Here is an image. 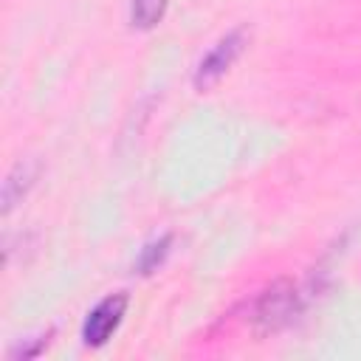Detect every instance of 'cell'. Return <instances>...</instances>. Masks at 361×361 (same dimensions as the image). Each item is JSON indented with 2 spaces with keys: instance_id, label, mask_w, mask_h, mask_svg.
<instances>
[{
  "instance_id": "3",
  "label": "cell",
  "mask_w": 361,
  "mask_h": 361,
  "mask_svg": "<svg viewBox=\"0 0 361 361\" xmlns=\"http://www.w3.org/2000/svg\"><path fill=\"white\" fill-rule=\"evenodd\" d=\"M293 310H296V290L285 288V285H274L257 302V322H262L265 327L274 330L282 322H288Z\"/></svg>"
},
{
  "instance_id": "4",
  "label": "cell",
  "mask_w": 361,
  "mask_h": 361,
  "mask_svg": "<svg viewBox=\"0 0 361 361\" xmlns=\"http://www.w3.org/2000/svg\"><path fill=\"white\" fill-rule=\"evenodd\" d=\"M34 175H37V166L34 164H17L6 183H3V212H11V206L25 195V189L34 183Z\"/></svg>"
},
{
  "instance_id": "1",
  "label": "cell",
  "mask_w": 361,
  "mask_h": 361,
  "mask_svg": "<svg viewBox=\"0 0 361 361\" xmlns=\"http://www.w3.org/2000/svg\"><path fill=\"white\" fill-rule=\"evenodd\" d=\"M124 310H127V296L124 293H116V296H107L102 299L85 319L82 324V338L87 347H102L110 341V336L116 333V327L121 324L124 319Z\"/></svg>"
},
{
  "instance_id": "5",
  "label": "cell",
  "mask_w": 361,
  "mask_h": 361,
  "mask_svg": "<svg viewBox=\"0 0 361 361\" xmlns=\"http://www.w3.org/2000/svg\"><path fill=\"white\" fill-rule=\"evenodd\" d=\"M166 11V0H133L130 3V20L135 28H152Z\"/></svg>"
},
{
  "instance_id": "6",
  "label": "cell",
  "mask_w": 361,
  "mask_h": 361,
  "mask_svg": "<svg viewBox=\"0 0 361 361\" xmlns=\"http://www.w3.org/2000/svg\"><path fill=\"white\" fill-rule=\"evenodd\" d=\"M166 251H169V237H161V240H155V243H149L144 251H141V259H138V268L144 271V274H149L152 268H158L161 262H164V257H166Z\"/></svg>"
},
{
  "instance_id": "2",
  "label": "cell",
  "mask_w": 361,
  "mask_h": 361,
  "mask_svg": "<svg viewBox=\"0 0 361 361\" xmlns=\"http://www.w3.org/2000/svg\"><path fill=\"white\" fill-rule=\"evenodd\" d=\"M243 45H245V31H243V28L226 34V37L200 59V65H197V71H195V85H197V87H212V85L231 68V62L240 56Z\"/></svg>"
}]
</instances>
